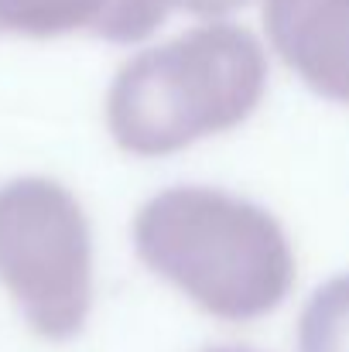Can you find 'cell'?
<instances>
[{"instance_id": "obj_1", "label": "cell", "mask_w": 349, "mask_h": 352, "mask_svg": "<svg viewBox=\"0 0 349 352\" xmlns=\"http://www.w3.org/2000/svg\"><path fill=\"white\" fill-rule=\"evenodd\" d=\"M140 260L202 311L250 322L274 311L295 280V246L257 202L209 185H175L134 216Z\"/></svg>"}, {"instance_id": "obj_2", "label": "cell", "mask_w": 349, "mask_h": 352, "mask_svg": "<svg viewBox=\"0 0 349 352\" xmlns=\"http://www.w3.org/2000/svg\"><path fill=\"white\" fill-rule=\"evenodd\" d=\"M264 86V45L246 28L209 21L134 55L116 72L107 93V126L130 154H175L243 123Z\"/></svg>"}, {"instance_id": "obj_3", "label": "cell", "mask_w": 349, "mask_h": 352, "mask_svg": "<svg viewBox=\"0 0 349 352\" xmlns=\"http://www.w3.org/2000/svg\"><path fill=\"white\" fill-rule=\"evenodd\" d=\"M0 284L34 336L62 342L83 332L93 308V233L62 182L24 175L0 185Z\"/></svg>"}, {"instance_id": "obj_4", "label": "cell", "mask_w": 349, "mask_h": 352, "mask_svg": "<svg viewBox=\"0 0 349 352\" xmlns=\"http://www.w3.org/2000/svg\"><path fill=\"white\" fill-rule=\"evenodd\" d=\"M264 28L288 69L349 103V0H264Z\"/></svg>"}, {"instance_id": "obj_5", "label": "cell", "mask_w": 349, "mask_h": 352, "mask_svg": "<svg viewBox=\"0 0 349 352\" xmlns=\"http://www.w3.org/2000/svg\"><path fill=\"white\" fill-rule=\"evenodd\" d=\"M120 0H0V31L55 38L93 31L110 38Z\"/></svg>"}, {"instance_id": "obj_6", "label": "cell", "mask_w": 349, "mask_h": 352, "mask_svg": "<svg viewBox=\"0 0 349 352\" xmlns=\"http://www.w3.org/2000/svg\"><path fill=\"white\" fill-rule=\"evenodd\" d=\"M298 352H349V274L329 277L298 318Z\"/></svg>"}, {"instance_id": "obj_7", "label": "cell", "mask_w": 349, "mask_h": 352, "mask_svg": "<svg viewBox=\"0 0 349 352\" xmlns=\"http://www.w3.org/2000/svg\"><path fill=\"white\" fill-rule=\"evenodd\" d=\"M240 3H246V0H130V14H134V24H137L140 38H147L175 10L199 14V17H220V14H226Z\"/></svg>"}, {"instance_id": "obj_8", "label": "cell", "mask_w": 349, "mask_h": 352, "mask_svg": "<svg viewBox=\"0 0 349 352\" xmlns=\"http://www.w3.org/2000/svg\"><path fill=\"white\" fill-rule=\"evenodd\" d=\"M209 352H250V349H209Z\"/></svg>"}]
</instances>
